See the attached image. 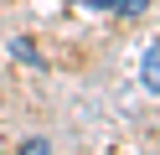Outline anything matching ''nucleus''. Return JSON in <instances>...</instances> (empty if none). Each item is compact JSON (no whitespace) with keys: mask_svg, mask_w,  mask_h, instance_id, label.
Listing matches in <instances>:
<instances>
[{"mask_svg":"<svg viewBox=\"0 0 160 155\" xmlns=\"http://www.w3.org/2000/svg\"><path fill=\"white\" fill-rule=\"evenodd\" d=\"M83 5H93V10H98V0H83Z\"/></svg>","mask_w":160,"mask_h":155,"instance_id":"20e7f679","label":"nucleus"},{"mask_svg":"<svg viewBox=\"0 0 160 155\" xmlns=\"http://www.w3.org/2000/svg\"><path fill=\"white\" fill-rule=\"evenodd\" d=\"M150 0H98V10H114V16H145Z\"/></svg>","mask_w":160,"mask_h":155,"instance_id":"f03ea898","label":"nucleus"},{"mask_svg":"<svg viewBox=\"0 0 160 155\" xmlns=\"http://www.w3.org/2000/svg\"><path fill=\"white\" fill-rule=\"evenodd\" d=\"M139 78H145V88H150V93H160V41L145 52V62H139Z\"/></svg>","mask_w":160,"mask_h":155,"instance_id":"f257e3e1","label":"nucleus"},{"mask_svg":"<svg viewBox=\"0 0 160 155\" xmlns=\"http://www.w3.org/2000/svg\"><path fill=\"white\" fill-rule=\"evenodd\" d=\"M21 155H52V150H47V140H42V134H31V140L21 145Z\"/></svg>","mask_w":160,"mask_h":155,"instance_id":"7ed1b4c3","label":"nucleus"}]
</instances>
